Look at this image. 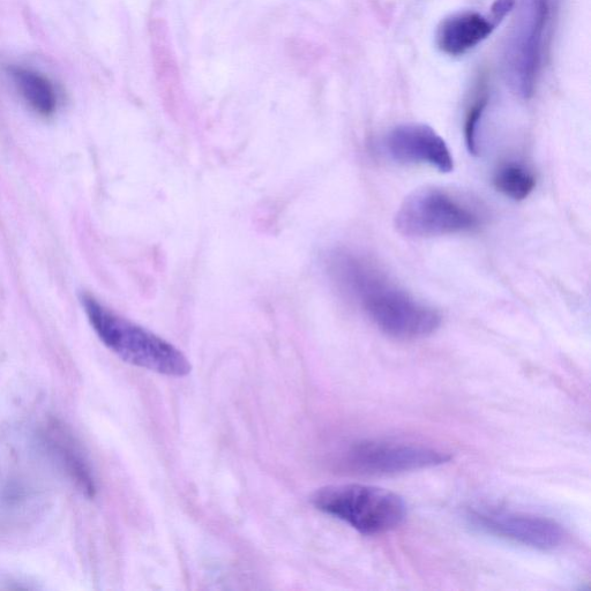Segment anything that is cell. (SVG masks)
Instances as JSON below:
<instances>
[{
    "label": "cell",
    "instance_id": "cell-1",
    "mask_svg": "<svg viewBox=\"0 0 591 591\" xmlns=\"http://www.w3.org/2000/svg\"><path fill=\"white\" fill-rule=\"evenodd\" d=\"M325 266L342 295L391 338L420 340L438 331L440 314L396 286L368 258L336 249L327 254Z\"/></svg>",
    "mask_w": 591,
    "mask_h": 591
},
{
    "label": "cell",
    "instance_id": "cell-2",
    "mask_svg": "<svg viewBox=\"0 0 591 591\" xmlns=\"http://www.w3.org/2000/svg\"><path fill=\"white\" fill-rule=\"evenodd\" d=\"M80 302L96 335L122 361L169 377L191 372L189 359L160 336L118 316L92 295L82 294Z\"/></svg>",
    "mask_w": 591,
    "mask_h": 591
},
{
    "label": "cell",
    "instance_id": "cell-3",
    "mask_svg": "<svg viewBox=\"0 0 591 591\" xmlns=\"http://www.w3.org/2000/svg\"><path fill=\"white\" fill-rule=\"evenodd\" d=\"M312 503L364 535L399 527L407 512L405 501L396 493L362 484L326 486L314 493Z\"/></svg>",
    "mask_w": 591,
    "mask_h": 591
},
{
    "label": "cell",
    "instance_id": "cell-4",
    "mask_svg": "<svg viewBox=\"0 0 591 591\" xmlns=\"http://www.w3.org/2000/svg\"><path fill=\"white\" fill-rule=\"evenodd\" d=\"M394 223L403 236L433 238L473 230L480 224V216L445 191L423 189L403 200Z\"/></svg>",
    "mask_w": 591,
    "mask_h": 591
},
{
    "label": "cell",
    "instance_id": "cell-5",
    "mask_svg": "<svg viewBox=\"0 0 591 591\" xmlns=\"http://www.w3.org/2000/svg\"><path fill=\"white\" fill-rule=\"evenodd\" d=\"M549 0H526L508 40L505 67L513 91L529 99L535 92L541 69Z\"/></svg>",
    "mask_w": 591,
    "mask_h": 591
},
{
    "label": "cell",
    "instance_id": "cell-6",
    "mask_svg": "<svg viewBox=\"0 0 591 591\" xmlns=\"http://www.w3.org/2000/svg\"><path fill=\"white\" fill-rule=\"evenodd\" d=\"M451 456L423 445L366 440L347 452L346 463L354 473L386 476L444 465Z\"/></svg>",
    "mask_w": 591,
    "mask_h": 591
},
{
    "label": "cell",
    "instance_id": "cell-7",
    "mask_svg": "<svg viewBox=\"0 0 591 591\" xmlns=\"http://www.w3.org/2000/svg\"><path fill=\"white\" fill-rule=\"evenodd\" d=\"M468 520L484 533L536 550H553L563 543L565 533L556 521L529 513L473 508Z\"/></svg>",
    "mask_w": 591,
    "mask_h": 591
},
{
    "label": "cell",
    "instance_id": "cell-8",
    "mask_svg": "<svg viewBox=\"0 0 591 591\" xmlns=\"http://www.w3.org/2000/svg\"><path fill=\"white\" fill-rule=\"evenodd\" d=\"M389 159L402 164H423L450 174L454 159L446 141L425 124H403L394 127L383 141Z\"/></svg>",
    "mask_w": 591,
    "mask_h": 591
},
{
    "label": "cell",
    "instance_id": "cell-9",
    "mask_svg": "<svg viewBox=\"0 0 591 591\" xmlns=\"http://www.w3.org/2000/svg\"><path fill=\"white\" fill-rule=\"evenodd\" d=\"M497 22L475 11L452 14L441 21L436 42L441 52L451 57L468 54L480 46L495 31Z\"/></svg>",
    "mask_w": 591,
    "mask_h": 591
},
{
    "label": "cell",
    "instance_id": "cell-10",
    "mask_svg": "<svg viewBox=\"0 0 591 591\" xmlns=\"http://www.w3.org/2000/svg\"><path fill=\"white\" fill-rule=\"evenodd\" d=\"M9 73L20 94L37 114L50 117L57 109V94L48 78L25 67L12 66Z\"/></svg>",
    "mask_w": 591,
    "mask_h": 591
},
{
    "label": "cell",
    "instance_id": "cell-11",
    "mask_svg": "<svg viewBox=\"0 0 591 591\" xmlns=\"http://www.w3.org/2000/svg\"><path fill=\"white\" fill-rule=\"evenodd\" d=\"M493 184L505 197L514 201H522L526 200L535 190L536 179L525 167L511 163L496 172Z\"/></svg>",
    "mask_w": 591,
    "mask_h": 591
},
{
    "label": "cell",
    "instance_id": "cell-12",
    "mask_svg": "<svg viewBox=\"0 0 591 591\" xmlns=\"http://www.w3.org/2000/svg\"><path fill=\"white\" fill-rule=\"evenodd\" d=\"M486 97H481L480 100L474 103V106L468 112L465 126L466 146L470 154L477 155L480 153V144H478V126L481 124V119L486 107Z\"/></svg>",
    "mask_w": 591,
    "mask_h": 591
},
{
    "label": "cell",
    "instance_id": "cell-13",
    "mask_svg": "<svg viewBox=\"0 0 591 591\" xmlns=\"http://www.w3.org/2000/svg\"><path fill=\"white\" fill-rule=\"evenodd\" d=\"M515 0H496L491 7L490 16L499 25L506 18L507 14L513 10Z\"/></svg>",
    "mask_w": 591,
    "mask_h": 591
}]
</instances>
